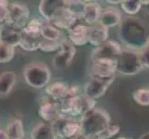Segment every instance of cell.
I'll return each mask as SVG.
<instances>
[{"label": "cell", "instance_id": "obj_1", "mask_svg": "<svg viewBox=\"0 0 149 139\" xmlns=\"http://www.w3.org/2000/svg\"><path fill=\"white\" fill-rule=\"evenodd\" d=\"M118 37L127 49L141 50L147 45L149 30L147 24L140 18L126 17L122 19L118 30Z\"/></svg>", "mask_w": 149, "mask_h": 139}, {"label": "cell", "instance_id": "obj_2", "mask_svg": "<svg viewBox=\"0 0 149 139\" xmlns=\"http://www.w3.org/2000/svg\"><path fill=\"white\" fill-rule=\"evenodd\" d=\"M109 112L101 108H95L81 117V135L95 139V136L110 123Z\"/></svg>", "mask_w": 149, "mask_h": 139}, {"label": "cell", "instance_id": "obj_3", "mask_svg": "<svg viewBox=\"0 0 149 139\" xmlns=\"http://www.w3.org/2000/svg\"><path fill=\"white\" fill-rule=\"evenodd\" d=\"M96 101L84 94L67 97L60 101L61 113L64 117L76 118L78 116L83 117L95 108Z\"/></svg>", "mask_w": 149, "mask_h": 139}, {"label": "cell", "instance_id": "obj_4", "mask_svg": "<svg viewBox=\"0 0 149 139\" xmlns=\"http://www.w3.org/2000/svg\"><path fill=\"white\" fill-rule=\"evenodd\" d=\"M44 22L43 18H33L20 31L19 46L26 51H35L39 49L41 37V28Z\"/></svg>", "mask_w": 149, "mask_h": 139}, {"label": "cell", "instance_id": "obj_5", "mask_svg": "<svg viewBox=\"0 0 149 139\" xmlns=\"http://www.w3.org/2000/svg\"><path fill=\"white\" fill-rule=\"evenodd\" d=\"M25 82L33 88L47 87L51 79V71L47 64L43 62H32L24 68Z\"/></svg>", "mask_w": 149, "mask_h": 139}, {"label": "cell", "instance_id": "obj_6", "mask_svg": "<svg viewBox=\"0 0 149 139\" xmlns=\"http://www.w3.org/2000/svg\"><path fill=\"white\" fill-rule=\"evenodd\" d=\"M143 70L139 52L131 49H122L116 59V71L123 75H135Z\"/></svg>", "mask_w": 149, "mask_h": 139}, {"label": "cell", "instance_id": "obj_7", "mask_svg": "<svg viewBox=\"0 0 149 139\" xmlns=\"http://www.w3.org/2000/svg\"><path fill=\"white\" fill-rule=\"evenodd\" d=\"M79 19H81L80 14L77 13L72 8H70L67 4V1L64 0V4L56 9L49 20V22L58 30L65 29L69 31L76 25L77 20Z\"/></svg>", "mask_w": 149, "mask_h": 139}, {"label": "cell", "instance_id": "obj_8", "mask_svg": "<svg viewBox=\"0 0 149 139\" xmlns=\"http://www.w3.org/2000/svg\"><path fill=\"white\" fill-rule=\"evenodd\" d=\"M30 20V11L26 6L19 3H12L8 8L7 25L22 31Z\"/></svg>", "mask_w": 149, "mask_h": 139}, {"label": "cell", "instance_id": "obj_9", "mask_svg": "<svg viewBox=\"0 0 149 139\" xmlns=\"http://www.w3.org/2000/svg\"><path fill=\"white\" fill-rule=\"evenodd\" d=\"M114 79L115 75L110 77L90 76L89 81L84 85V95L95 100L105 95V93L111 85Z\"/></svg>", "mask_w": 149, "mask_h": 139}, {"label": "cell", "instance_id": "obj_10", "mask_svg": "<svg viewBox=\"0 0 149 139\" xmlns=\"http://www.w3.org/2000/svg\"><path fill=\"white\" fill-rule=\"evenodd\" d=\"M39 115L45 122L54 123L60 118L64 117L61 113V107L59 101H55L49 96H44L40 98Z\"/></svg>", "mask_w": 149, "mask_h": 139}, {"label": "cell", "instance_id": "obj_11", "mask_svg": "<svg viewBox=\"0 0 149 139\" xmlns=\"http://www.w3.org/2000/svg\"><path fill=\"white\" fill-rule=\"evenodd\" d=\"M52 124L58 137L71 139L81 135V122L76 118L62 117Z\"/></svg>", "mask_w": 149, "mask_h": 139}, {"label": "cell", "instance_id": "obj_12", "mask_svg": "<svg viewBox=\"0 0 149 139\" xmlns=\"http://www.w3.org/2000/svg\"><path fill=\"white\" fill-rule=\"evenodd\" d=\"M122 51L121 45L115 40H107L104 44L95 47L91 54L92 61L116 60Z\"/></svg>", "mask_w": 149, "mask_h": 139}, {"label": "cell", "instance_id": "obj_13", "mask_svg": "<svg viewBox=\"0 0 149 139\" xmlns=\"http://www.w3.org/2000/svg\"><path fill=\"white\" fill-rule=\"evenodd\" d=\"M76 54L74 45L69 39L62 38L59 46V51L53 59V64L56 69L64 70L70 65Z\"/></svg>", "mask_w": 149, "mask_h": 139}, {"label": "cell", "instance_id": "obj_14", "mask_svg": "<svg viewBox=\"0 0 149 139\" xmlns=\"http://www.w3.org/2000/svg\"><path fill=\"white\" fill-rule=\"evenodd\" d=\"M116 73V60H96L93 61L90 76L110 77Z\"/></svg>", "mask_w": 149, "mask_h": 139}, {"label": "cell", "instance_id": "obj_15", "mask_svg": "<svg viewBox=\"0 0 149 139\" xmlns=\"http://www.w3.org/2000/svg\"><path fill=\"white\" fill-rule=\"evenodd\" d=\"M122 20V16L120 11L116 8L107 7L102 9L98 23L106 28H111L120 25Z\"/></svg>", "mask_w": 149, "mask_h": 139}, {"label": "cell", "instance_id": "obj_16", "mask_svg": "<svg viewBox=\"0 0 149 139\" xmlns=\"http://www.w3.org/2000/svg\"><path fill=\"white\" fill-rule=\"evenodd\" d=\"M102 8L96 2H87L84 4L81 13V19L89 25H94L98 22Z\"/></svg>", "mask_w": 149, "mask_h": 139}, {"label": "cell", "instance_id": "obj_17", "mask_svg": "<svg viewBox=\"0 0 149 139\" xmlns=\"http://www.w3.org/2000/svg\"><path fill=\"white\" fill-rule=\"evenodd\" d=\"M31 139H56V130L52 123L41 122L35 124L30 133Z\"/></svg>", "mask_w": 149, "mask_h": 139}, {"label": "cell", "instance_id": "obj_18", "mask_svg": "<svg viewBox=\"0 0 149 139\" xmlns=\"http://www.w3.org/2000/svg\"><path fill=\"white\" fill-rule=\"evenodd\" d=\"M109 38V29L98 22L88 27V42L97 47L104 44Z\"/></svg>", "mask_w": 149, "mask_h": 139}, {"label": "cell", "instance_id": "obj_19", "mask_svg": "<svg viewBox=\"0 0 149 139\" xmlns=\"http://www.w3.org/2000/svg\"><path fill=\"white\" fill-rule=\"evenodd\" d=\"M47 96L55 101H62L69 96L70 85L62 82H55L47 86Z\"/></svg>", "mask_w": 149, "mask_h": 139}, {"label": "cell", "instance_id": "obj_20", "mask_svg": "<svg viewBox=\"0 0 149 139\" xmlns=\"http://www.w3.org/2000/svg\"><path fill=\"white\" fill-rule=\"evenodd\" d=\"M69 40L74 45L88 43V27L84 24H76L69 30Z\"/></svg>", "mask_w": 149, "mask_h": 139}, {"label": "cell", "instance_id": "obj_21", "mask_svg": "<svg viewBox=\"0 0 149 139\" xmlns=\"http://www.w3.org/2000/svg\"><path fill=\"white\" fill-rule=\"evenodd\" d=\"M20 40V31H18L8 25H5L0 29V42L8 45L16 47L19 45Z\"/></svg>", "mask_w": 149, "mask_h": 139}, {"label": "cell", "instance_id": "obj_22", "mask_svg": "<svg viewBox=\"0 0 149 139\" xmlns=\"http://www.w3.org/2000/svg\"><path fill=\"white\" fill-rule=\"evenodd\" d=\"M64 4V0H42L39 4V12L44 20L49 22L56 8Z\"/></svg>", "mask_w": 149, "mask_h": 139}, {"label": "cell", "instance_id": "obj_23", "mask_svg": "<svg viewBox=\"0 0 149 139\" xmlns=\"http://www.w3.org/2000/svg\"><path fill=\"white\" fill-rule=\"evenodd\" d=\"M17 82V74L14 71H5L0 74V96H6L13 89Z\"/></svg>", "mask_w": 149, "mask_h": 139}, {"label": "cell", "instance_id": "obj_24", "mask_svg": "<svg viewBox=\"0 0 149 139\" xmlns=\"http://www.w3.org/2000/svg\"><path fill=\"white\" fill-rule=\"evenodd\" d=\"M5 131L9 139H23L25 136L23 123L17 118H13L8 122Z\"/></svg>", "mask_w": 149, "mask_h": 139}, {"label": "cell", "instance_id": "obj_25", "mask_svg": "<svg viewBox=\"0 0 149 139\" xmlns=\"http://www.w3.org/2000/svg\"><path fill=\"white\" fill-rule=\"evenodd\" d=\"M41 37L45 40H61V32L60 30L53 26L49 22L44 20L42 28H41Z\"/></svg>", "mask_w": 149, "mask_h": 139}, {"label": "cell", "instance_id": "obj_26", "mask_svg": "<svg viewBox=\"0 0 149 139\" xmlns=\"http://www.w3.org/2000/svg\"><path fill=\"white\" fill-rule=\"evenodd\" d=\"M121 8L125 13L129 15H134L141 10L142 3L140 0H124L121 1Z\"/></svg>", "mask_w": 149, "mask_h": 139}, {"label": "cell", "instance_id": "obj_27", "mask_svg": "<svg viewBox=\"0 0 149 139\" xmlns=\"http://www.w3.org/2000/svg\"><path fill=\"white\" fill-rule=\"evenodd\" d=\"M120 130V125L116 124V123H109V125L106 126L98 135L95 136V139H109L116 135L119 133Z\"/></svg>", "mask_w": 149, "mask_h": 139}, {"label": "cell", "instance_id": "obj_28", "mask_svg": "<svg viewBox=\"0 0 149 139\" xmlns=\"http://www.w3.org/2000/svg\"><path fill=\"white\" fill-rule=\"evenodd\" d=\"M15 56V47L0 42V63H7Z\"/></svg>", "mask_w": 149, "mask_h": 139}, {"label": "cell", "instance_id": "obj_29", "mask_svg": "<svg viewBox=\"0 0 149 139\" xmlns=\"http://www.w3.org/2000/svg\"><path fill=\"white\" fill-rule=\"evenodd\" d=\"M134 101L141 106H149V89L140 88L132 93Z\"/></svg>", "mask_w": 149, "mask_h": 139}, {"label": "cell", "instance_id": "obj_30", "mask_svg": "<svg viewBox=\"0 0 149 139\" xmlns=\"http://www.w3.org/2000/svg\"><path fill=\"white\" fill-rule=\"evenodd\" d=\"M61 40L52 41V40L42 39L39 45V49L42 50L43 52H53V51L59 49Z\"/></svg>", "mask_w": 149, "mask_h": 139}, {"label": "cell", "instance_id": "obj_31", "mask_svg": "<svg viewBox=\"0 0 149 139\" xmlns=\"http://www.w3.org/2000/svg\"><path fill=\"white\" fill-rule=\"evenodd\" d=\"M8 2L0 0V29L7 25V19H8Z\"/></svg>", "mask_w": 149, "mask_h": 139}, {"label": "cell", "instance_id": "obj_32", "mask_svg": "<svg viewBox=\"0 0 149 139\" xmlns=\"http://www.w3.org/2000/svg\"><path fill=\"white\" fill-rule=\"evenodd\" d=\"M139 59L143 68L145 67V68L149 69V45H146L141 49L139 52Z\"/></svg>", "mask_w": 149, "mask_h": 139}, {"label": "cell", "instance_id": "obj_33", "mask_svg": "<svg viewBox=\"0 0 149 139\" xmlns=\"http://www.w3.org/2000/svg\"><path fill=\"white\" fill-rule=\"evenodd\" d=\"M0 139H9L5 130L0 129Z\"/></svg>", "mask_w": 149, "mask_h": 139}, {"label": "cell", "instance_id": "obj_34", "mask_svg": "<svg viewBox=\"0 0 149 139\" xmlns=\"http://www.w3.org/2000/svg\"><path fill=\"white\" fill-rule=\"evenodd\" d=\"M71 139H93V138H91V137H88V136H85L84 135H79V136H77L73 138H71Z\"/></svg>", "mask_w": 149, "mask_h": 139}, {"label": "cell", "instance_id": "obj_35", "mask_svg": "<svg viewBox=\"0 0 149 139\" xmlns=\"http://www.w3.org/2000/svg\"><path fill=\"white\" fill-rule=\"evenodd\" d=\"M139 139H149V132L148 133H143V136H141L139 137Z\"/></svg>", "mask_w": 149, "mask_h": 139}, {"label": "cell", "instance_id": "obj_36", "mask_svg": "<svg viewBox=\"0 0 149 139\" xmlns=\"http://www.w3.org/2000/svg\"><path fill=\"white\" fill-rule=\"evenodd\" d=\"M107 3H110V4H120L121 3V1H119V0H117V1H113V0H109V1H107Z\"/></svg>", "mask_w": 149, "mask_h": 139}, {"label": "cell", "instance_id": "obj_37", "mask_svg": "<svg viewBox=\"0 0 149 139\" xmlns=\"http://www.w3.org/2000/svg\"><path fill=\"white\" fill-rule=\"evenodd\" d=\"M141 3H142V5L143 4V5H146V6H147V5H149V1H143V0H142Z\"/></svg>", "mask_w": 149, "mask_h": 139}, {"label": "cell", "instance_id": "obj_38", "mask_svg": "<svg viewBox=\"0 0 149 139\" xmlns=\"http://www.w3.org/2000/svg\"><path fill=\"white\" fill-rule=\"evenodd\" d=\"M116 139H132V138H130V137H119V138H116Z\"/></svg>", "mask_w": 149, "mask_h": 139}, {"label": "cell", "instance_id": "obj_39", "mask_svg": "<svg viewBox=\"0 0 149 139\" xmlns=\"http://www.w3.org/2000/svg\"><path fill=\"white\" fill-rule=\"evenodd\" d=\"M147 45H149V37H148V41H147Z\"/></svg>", "mask_w": 149, "mask_h": 139}]
</instances>
